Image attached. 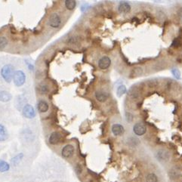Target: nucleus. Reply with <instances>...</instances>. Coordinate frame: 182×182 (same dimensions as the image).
<instances>
[{
	"mask_svg": "<svg viewBox=\"0 0 182 182\" xmlns=\"http://www.w3.org/2000/svg\"><path fill=\"white\" fill-rule=\"evenodd\" d=\"M15 72H14V67L12 64L5 65L1 70V75L2 78L5 79L7 82H10L12 79H13V76Z\"/></svg>",
	"mask_w": 182,
	"mask_h": 182,
	"instance_id": "obj_1",
	"label": "nucleus"
},
{
	"mask_svg": "<svg viewBox=\"0 0 182 182\" xmlns=\"http://www.w3.org/2000/svg\"><path fill=\"white\" fill-rule=\"evenodd\" d=\"M26 76L22 70H16L13 76V82L16 86H21L24 84Z\"/></svg>",
	"mask_w": 182,
	"mask_h": 182,
	"instance_id": "obj_2",
	"label": "nucleus"
},
{
	"mask_svg": "<svg viewBox=\"0 0 182 182\" xmlns=\"http://www.w3.org/2000/svg\"><path fill=\"white\" fill-rule=\"evenodd\" d=\"M23 114L28 119H33V118L35 117L36 113L33 106H31L30 104H26L24 106V108H23Z\"/></svg>",
	"mask_w": 182,
	"mask_h": 182,
	"instance_id": "obj_3",
	"label": "nucleus"
},
{
	"mask_svg": "<svg viewBox=\"0 0 182 182\" xmlns=\"http://www.w3.org/2000/svg\"><path fill=\"white\" fill-rule=\"evenodd\" d=\"M156 159L160 162H166L170 159V153L168 150H159L156 153Z\"/></svg>",
	"mask_w": 182,
	"mask_h": 182,
	"instance_id": "obj_4",
	"label": "nucleus"
},
{
	"mask_svg": "<svg viewBox=\"0 0 182 182\" xmlns=\"http://www.w3.org/2000/svg\"><path fill=\"white\" fill-rule=\"evenodd\" d=\"M61 20L57 13H53L49 18V25L53 28H57L60 26Z\"/></svg>",
	"mask_w": 182,
	"mask_h": 182,
	"instance_id": "obj_5",
	"label": "nucleus"
},
{
	"mask_svg": "<svg viewBox=\"0 0 182 182\" xmlns=\"http://www.w3.org/2000/svg\"><path fill=\"white\" fill-rule=\"evenodd\" d=\"M146 130H147L146 129V126L143 122H137V123L135 124L133 127L134 133L137 135H139V136L144 135Z\"/></svg>",
	"mask_w": 182,
	"mask_h": 182,
	"instance_id": "obj_6",
	"label": "nucleus"
},
{
	"mask_svg": "<svg viewBox=\"0 0 182 182\" xmlns=\"http://www.w3.org/2000/svg\"><path fill=\"white\" fill-rule=\"evenodd\" d=\"M74 147L71 144H67L66 146L63 147L61 151L62 156L64 158H70L74 155Z\"/></svg>",
	"mask_w": 182,
	"mask_h": 182,
	"instance_id": "obj_7",
	"label": "nucleus"
},
{
	"mask_svg": "<svg viewBox=\"0 0 182 182\" xmlns=\"http://www.w3.org/2000/svg\"><path fill=\"white\" fill-rule=\"evenodd\" d=\"M111 64V60L107 56H104L98 60V67L101 70H106Z\"/></svg>",
	"mask_w": 182,
	"mask_h": 182,
	"instance_id": "obj_8",
	"label": "nucleus"
},
{
	"mask_svg": "<svg viewBox=\"0 0 182 182\" xmlns=\"http://www.w3.org/2000/svg\"><path fill=\"white\" fill-rule=\"evenodd\" d=\"M60 139H61V134H60V132H54L52 133V135H50L49 141L51 144L54 145V144H57V143L60 142Z\"/></svg>",
	"mask_w": 182,
	"mask_h": 182,
	"instance_id": "obj_9",
	"label": "nucleus"
},
{
	"mask_svg": "<svg viewBox=\"0 0 182 182\" xmlns=\"http://www.w3.org/2000/svg\"><path fill=\"white\" fill-rule=\"evenodd\" d=\"M124 132H125V129L120 124H114L112 126V132L116 136H119V135H123Z\"/></svg>",
	"mask_w": 182,
	"mask_h": 182,
	"instance_id": "obj_10",
	"label": "nucleus"
},
{
	"mask_svg": "<svg viewBox=\"0 0 182 182\" xmlns=\"http://www.w3.org/2000/svg\"><path fill=\"white\" fill-rule=\"evenodd\" d=\"M118 10L120 13L122 14H126L131 11V6L126 2H120L119 5V7H118Z\"/></svg>",
	"mask_w": 182,
	"mask_h": 182,
	"instance_id": "obj_11",
	"label": "nucleus"
},
{
	"mask_svg": "<svg viewBox=\"0 0 182 182\" xmlns=\"http://www.w3.org/2000/svg\"><path fill=\"white\" fill-rule=\"evenodd\" d=\"M129 97L134 100H137L140 97V91L138 87H132L128 92Z\"/></svg>",
	"mask_w": 182,
	"mask_h": 182,
	"instance_id": "obj_12",
	"label": "nucleus"
},
{
	"mask_svg": "<svg viewBox=\"0 0 182 182\" xmlns=\"http://www.w3.org/2000/svg\"><path fill=\"white\" fill-rule=\"evenodd\" d=\"M108 94L105 91H97L95 92V98L98 101L104 102L108 98Z\"/></svg>",
	"mask_w": 182,
	"mask_h": 182,
	"instance_id": "obj_13",
	"label": "nucleus"
},
{
	"mask_svg": "<svg viewBox=\"0 0 182 182\" xmlns=\"http://www.w3.org/2000/svg\"><path fill=\"white\" fill-rule=\"evenodd\" d=\"M37 107H38V110L40 113H46L49 110V104L45 101L41 100L39 101Z\"/></svg>",
	"mask_w": 182,
	"mask_h": 182,
	"instance_id": "obj_14",
	"label": "nucleus"
},
{
	"mask_svg": "<svg viewBox=\"0 0 182 182\" xmlns=\"http://www.w3.org/2000/svg\"><path fill=\"white\" fill-rule=\"evenodd\" d=\"M12 99V94L5 91H0V101L2 102H8Z\"/></svg>",
	"mask_w": 182,
	"mask_h": 182,
	"instance_id": "obj_15",
	"label": "nucleus"
},
{
	"mask_svg": "<svg viewBox=\"0 0 182 182\" xmlns=\"http://www.w3.org/2000/svg\"><path fill=\"white\" fill-rule=\"evenodd\" d=\"M8 137H9V135H8V132L5 127L0 124V141H6Z\"/></svg>",
	"mask_w": 182,
	"mask_h": 182,
	"instance_id": "obj_16",
	"label": "nucleus"
},
{
	"mask_svg": "<svg viewBox=\"0 0 182 182\" xmlns=\"http://www.w3.org/2000/svg\"><path fill=\"white\" fill-rule=\"evenodd\" d=\"M10 169V166L7 162L4 161V160H0V172H5L9 170Z\"/></svg>",
	"mask_w": 182,
	"mask_h": 182,
	"instance_id": "obj_17",
	"label": "nucleus"
},
{
	"mask_svg": "<svg viewBox=\"0 0 182 182\" xmlns=\"http://www.w3.org/2000/svg\"><path fill=\"white\" fill-rule=\"evenodd\" d=\"M77 5V2L74 0H66L65 1V6L68 10H73Z\"/></svg>",
	"mask_w": 182,
	"mask_h": 182,
	"instance_id": "obj_18",
	"label": "nucleus"
},
{
	"mask_svg": "<svg viewBox=\"0 0 182 182\" xmlns=\"http://www.w3.org/2000/svg\"><path fill=\"white\" fill-rule=\"evenodd\" d=\"M125 92H126V87L124 85H119V86L118 87L117 90H116V94H117L118 97L119 98L122 97L123 94H125Z\"/></svg>",
	"mask_w": 182,
	"mask_h": 182,
	"instance_id": "obj_19",
	"label": "nucleus"
},
{
	"mask_svg": "<svg viewBox=\"0 0 182 182\" xmlns=\"http://www.w3.org/2000/svg\"><path fill=\"white\" fill-rule=\"evenodd\" d=\"M143 73V69L141 67H135V69L132 70V77H138V76H141V74H142Z\"/></svg>",
	"mask_w": 182,
	"mask_h": 182,
	"instance_id": "obj_20",
	"label": "nucleus"
},
{
	"mask_svg": "<svg viewBox=\"0 0 182 182\" xmlns=\"http://www.w3.org/2000/svg\"><path fill=\"white\" fill-rule=\"evenodd\" d=\"M158 181V178H157L156 175L155 174L150 173L147 175L146 177V182H157Z\"/></svg>",
	"mask_w": 182,
	"mask_h": 182,
	"instance_id": "obj_21",
	"label": "nucleus"
},
{
	"mask_svg": "<svg viewBox=\"0 0 182 182\" xmlns=\"http://www.w3.org/2000/svg\"><path fill=\"white\" fill-rule=\"evenodd\" d=\"M39 91L42 94H46L49 91V88H48L47 85H40L38 88Z\"/></svg>",
	"mask_w": 182,
	"mask_h": 182,
	"instance_id": "obj_22",
	"label": "nucleus"
},
{
	"mask_svg": "<svg viewBox=\"0 0 182 182\" xmlns=\"http://www.w3.org/2000/svg\"><path fill=\"white\" fill-rule=\"evenodd\" d=\"M8 41L5 37H0V49H3L7 46Z\"/></svg>",
	"mask_w": 182,
	"mask_h": 182,
	"instance_id": "obj_23",
	"label": "nucleus"
},
{
	"mask_svg": "<svg viewBox=\"0 0 182 182\" xmlns=\"http://www.w3.org/2000/svg\"><path fill=\"white\" fill-rule=\"evenodd\" d=\"M172 74H173V76L176 79H179L181 78V73H180L179 70L177 69V68H174V69L172 70Z\"/></svg>",
	"mask_w": 182,
	"mask_h": 182,
	"instance_id": "obj_24",
	"label": "nucleus"
},
{
	"mask_svg": "<svg viewBox=\"0 0 182 182\" xmlns=\"http://www.w3.org/2000/svg\"><path fill=\"white\" fill-rule=\"evenodd\" d=\"M22 158H23V154H21H21H19V155H18V156H15V158L12 160V163H14V164H15V166H17V164H18L20 161H21V159Z\"/></svg>",
	"mask_w": 182,
	"mask_h": 182,
	"instance_id": "obj_25",
	"label": "nucleus"
},
{
	"mask_svg": "<svg viewBox=\"0 0 182 182\" xmlns=\"http://www.w3.org/2000/svg\"><path fill=\"white\" fill-rule=\"evenodd\" d=\"M181 46V41L179 39H176L174 40L172 45V47H175V48L180 47Z\"/></svg>",
	"mask_w": 182,
	"mask_h": 182,
	"instance_id": "obj_26",
	"label": "nucleus"
},
{
	"mask_svg": "<svg viewBox=\"0 0 182 182\" xmlns=\"http://www.w3.org/2000/svg\"><path fill=\"white\" fill-rule=\"evenodd\" d=\"M126 120L128 121V122H132V120H133V115L131 114L130 113H126Z\"/></svg>",
	"mask_w": 182,
	"mask_h": 182,
	"instance_id": "obj_27",
	"label": "nucleus"
},
{
	"mask_svg": "<svg viewBox=\"0 0 182 182\" xmlns=\"http://www.w3.org/2000/svg\"><path fill=\"white\" fill-rule=\"evenodd\" d=\"M178 18H179L180 22L182 24V8L178 11Z\"/></svg>",
	"mask_w": 182,
	"mask_h": 182,
	"instance_id": "obj_28",
	"label": "nucleus"
}]
</instances>
